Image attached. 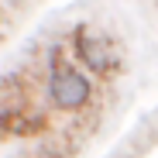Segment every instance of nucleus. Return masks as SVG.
Segmentation results:
<instances>
[{
  "instance_id": "1",
  "label": "nucleus",
  "mask_w": 158,
  "mask_h": 158,
  "mask_svg": "<svg viewBox=\"0 0 158 158\" xmlns=\"http://www.w3.org/2000/svg\"><path fill=\"white\" fill-rule=\"evenodd\" d=\"M48 96L55 103V110H62V114H79L93 100L89 76L83 69H76L62 48L52 52V62H48Z\"/></svg>"
},
{
  "instance_id": "2",
  "label": "nucleus",
  "mask_w": 158,
  "mask_h": 158,
  "mask_svg": "<svg viewBox=\"0 0 158 158\" xmlns=\"http://www.w3.org/2000/svg\"><path fill=\"white\" fill-rule=\"evenodd\" d=\"M72 52L93 76H114L120 69V48L114 45V38H107L89 24H79L72 31Z\"/></svg>"
}]
</instances>
